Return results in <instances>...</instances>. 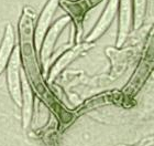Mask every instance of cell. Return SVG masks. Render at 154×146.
<instances>
[{
    "mask_svg": "<svg viewBox=\"0 0 154 146\" xmlns=\"http://www.w3.org/2000/svg\"><path fill=\"white\" fill-rule=\"evenodd\" d=\"M20 52L19 48L13 49L8 64V88L17 105H21V79H20Z\"/></svg>",
    "mask_w": 154,
    "mask_h": 146,
    "instance_id": "cell-1",
    "label": "cell"
},
{
    "mask_svg": "<svg viewBox=\"0 0 154 146\" xmlns=\"http://www.w3.org/2000/svg\"><path fill=\"white\" fill-rule=\"evenodd\" d=\"M60 1L61 0H48L38 17L35 30H34V43H35V48L38 51L41 49L43 39H44L48 30L50 29L52 19H53V16L57 9L58 5H60Z\"/></svg>",
    "mask_w": 154,
    "mask_h": 146,
    "instance_id": "cell-2",
    "label": "cell"
},
{
    "mask_svg": "<svg viewBox=\"0 0 154 146\" xmlns=\"http://www.w3.org/2000/svg\"><path fill=\"white\" fill-rule=\"evenodd\" d=\"M71 18L69 17H63L61 19H58L53 26L48 30V32L45 34L43 42H42V49H41V60L43 63L48 61L50 55H51L52 49L54 46L55 41L57 39L58 34L61 33V31L64 29V27L69 22Z\"/></svg>",
    "mask_w": 154,
    "mask_h": 146,
    "instance_id": "cell-3",
    "label": "cell"
},
{
    "mask_svg": "<svg viewBox=\"0 0 154 146\" xmlns=\"http://www.w3.org/2000/svg\"><path fill=\"white\" fill-rule=\"evenodd\" d=\"M118 7L119 0H109L107 7L103 10V15L99 18V21L97 22V24L95 26V28L89 34V37L87 38L88 41H93V40L99 38L108 29V27L110 26V23L112 22V20L115 19L116 15L118 12Z\"/></svg>",
    "mask_w": 154,
    "mask_h": 146,
    "instance_id": "cell-4",
    "label": "cell"
},
{
    "mask_svg": "<svg viewBox=\"0 0 154 146\" xmlns=\"http://www.w3.org/2000/svg\"><path fill=\"white\" fill-rule=\"evenodd\" d=\"M119 41L118 44L123 42L125 38L131 28L133 19L131 0H119Z\"/></svg>",
    "mask_w": 154,
    "mask_h": 146,
    "instance_id": "cell-5",
    "label": "cell"
},
{
    "mask_svg": "<svg viewBox=\"0 0 154 146\" xmlns=\"http://www.w3.org/2000/svg\"><path fill=\"white\" fill-rule=\"evenodd\" d=\"M14 48V30L11 24H7L3 39L0 46V73L3 71L10 60Z\"/></svg>",
    "mask_w": 154,
    "mask_h": 146,
    "instance_id": "cell-6",
    "label": "cell"
},
{
    "mask_svg": "<svg viewBox=\"0 0 154 146\" xmlns=\"http://www.w3.org/2000/svg\"><path fill=\"white\" fill-rule=\"evenodd\" d=\"M21 104H23L22 107V116H23V125L26 127L29 125L32 114V105H33V96L32 91L29 85V82L26 81L24 73H21Z\"/></svg>",
    "mask_w": 154,
    "mask_h": 146,
    "instance_id": "cell-7",
    "label": "cell"
},
{
    "mask_svg": "<svg viewBox=\"0 0 154 146\" xmlns=\"http://www.w3.org/2000/svg\"><path fill=\"white\" fill-rule=\"evenodd\" d=\"M133 16H134V27L139 28L143 22L146 9V0H133Z\"/></svg>",
    "mask_w": 154,
    "mask_h": 146,
    "instance_id": "cell-8",
    "label": "cell"
},
{
    "mask_svg": "<svg viewBox=\"0 0 154 146\" xmlns=\"http://www.w3.org/2000/svg\"><path fill=\"white\" fill-rule=\"evenodd\" d=\"M77 52H78L77 50H76V51H72V52H69V53H67V54L65 55L64 58L61 59V60H60V61H58L57 63H56V65H55L54 68H53V71L51 72V79H52V78H54L55 75L57 74L58 72L61 71L62 69L64 68L65 65L67 64L68 62H69V61L72 60V59L74 58L75 55L77 54Z\"/></svg>",
    "mask_w": 154,
    "mask_h": 146,
    "instance_id": "cell-9",
    "label": "cell"
}]
</instances>
